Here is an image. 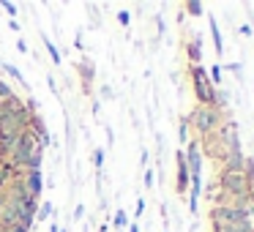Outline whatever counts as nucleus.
I'll list each match as a JSON object with an SVG mask.
<instances>
[{
  "label": "nucleus",
  "instance_id": "obj_1",
  "mask_svg": "<svg viewBox=\"0 0 254 232\" xmlns=\"http://www.w3.org/2000/svg\"><path fill=\"white\" fill-rule=\"evenodd\" d=\"M197 142H199V153H202L205 159H210L216 167H221L230 156L243 153V150H241V139H238V128H235V123H232V120L221 123L216 131H210L208 137L197 139Z\"/></svg>",
  "mask_w": 254,
  "mask_h": 232
},
{
  "label": "nucleus",
  "instance_id": "obj_2",
  "mask_svg": "<svg viewBox=\"0 0 254 232\" xmlns=\"http://www.w3.org/2000/svg\"><path fill=\"white\" fill-rule=\"evenodd\" d=\"M186 120H189V128L194 131V139H202L221 126V112L213 110V107L194 104V110L186 115Z\"/></svg>",
  "mask_w": 254,
  "mask_h": 232
},
{
  "label": "nucleus",
  "instance_id": "obj_3",
  "mask_svg": "<svg viewBox=\"0 0 254 232\" xmlns=\"http://www.w3.org/2000/svg\"><path fill=\"white\" fill-rule=\"evenodd\" d=\"M186 74H189V82H191L194 96H197V104L213 107V110H216V96H219V90L210 85L208 68H205V66H186Z\"/></svg>",
  "mask_w": 254,
  "mask_h": 232
},
{
  "label": "nucleus",
  "instance_id": "obj_4",
  "mask_svg": "<svg viewBox=\"0 0 254 232\" xmlns=\"http://www.w3.org/2000/svg\"><path fill=\"white\" fill-rule=\"evenodd\" d=\"M254 208H235V205H216L208 210V224L210 227H235L243 221H252Z\"/></svg>",
  "mask_w": 254,
  "mask_h": 232
},
{
  "label": "nucleus",
  "instance_id": "obj_5",
  "mask_svg": "<svg viewBox=\"0 0 254 232\" xmlns=\"http://www.w3.org/2000/svg\"><path fill=\"white\" fill-rule=\"evenodd\" d=\"M181 50L186 55L189 66H202V36L199 33H186L181 39Z\"/></svg>",
  "mask_w": 254,
  "mask_h": 232
},
{
  "label": "nucleus",
  "instance_id": "obj_6",
  "mask_svg": "<svg viewBox=\"0 0 254 232\" xmlns=\"http://www.w3.org/2000/svg\"><path fill=\"white\" fill-rule=\"evenodd\" d=\"M189 180H191V175H189L186 153H183V148H178L175 150V194L178 197H186L189 194Z\"/></svg>",
  "mask_w": 254,
  "mask_h": 232
},
{
  "label": "nucleus",
  "instance_id": "obj_7",
  "mask_svg": "<svg viewBox=\"0 0 254 232\" xmlns=\"http://www.w3.org/2000/svg\"><path fill=\"white\" fill-rule=\"evenodd\" d=\"M74 71L79 77V85H82V93L85 96H93V79H96V66L90 58H79L74 63Z\"/></svg>",
  "mask_w": 254,
  "mask_h": 232
},
{
  "label": "nucleus",
  "instance_id": "obj_8",
  "mask_svg": "<svg viewBox=\"0 0 254 232\" xmlns=\"http://www.w3.org/2000/svg\"><path fill=\"white\" fill-rule=\"evenodd\" d=\"M183 153H186L189 175H191V177H202V153H199V142H197V139H189Z\"/></svg>",
  "mask_w": 254,
  "mask_h": 232
},
{
  "label": "nucleus",
  "instance_id": "obj_9",
  "mask_svg": "<svg viewBox=\"0 0 254 232\" xmlns=\"http://www.w3.org/2000/svg\"><path fill=\"white\" fill-rule=\"evenodd\" d=\"M25 186H28L30 197L39 199V197H41V191H44V175H41V170H30V172H25Z\"/></svg>",
  "mask_w": 254,
  "mask_h": 232
},
{
  "label": "nucleus",
  "instance_id": "obj_10",
  "mask_svg": "<svg viewBox=\"0 0 254 232\" xmlns=\"http://www.w3.org/2000/svg\"><path fill=\"white\" fill-rule=\"evenodd\" d=\"M208 28H210V39H213L216 58H221V55H224V41H221V30H219V22H216V17H213V14L208 17Z\"/></svg>",
  "mask_w": 254,
  "mask_h": 232
},
{
  "label": "nucleus",
  "instance_id": "obj_11",
  "mask_svg": "<svg viewBox=\"0 0 254 232\" xmlns=\"http://www.w3.org/2000/svg\"><path fill=\"white\" fill-rule=\"evenodd\" d=\"M181 11L186 14V17H202V11H205V6L199 3V0H186L181 6Z\"/></svg>",
  "mask_w": 254,
  "mask_h": 232
},
{
  "label": "nucleus",
  "instance_id": "obj_12",
  "mask_svg": "<svg viewBox=\"0 0 254 232\" xmlns=\"http://www.w3.org/2000/svg\"><path fill=\"white\" fill-rule=\"evenodd\" d=\"M252 221H243V224H235V227H210V232H252Z\"/></svg>",
  "mask_w": 254,
  "mask_h": 232
},
{
  "label": "nucleus",
  "instance_id": "obj_13",
  "mask_svg": "<svg viewBox=\"0 0 254 232\" xmlns=\"http://www.w3.org/2000/svg\"><path fill=\"white\" fill-rule=\"evenodd\" d=\"M3 71H6V74H11V77L17 79L19 85H22V88H28V79L22 77V71H19V68L14 66V63H3Z\"/></svg>",
  "mask_w": 254,
  "mask_h": 232
},
{
  "label": "nucleus",
  "instance_id": "obj_14",
  "mask_svg": "<svg viewBox=\"0 0 254 232\" xmlns=\"http://www.w3.org/2000/svg\"><path fill=\"white\" fill-rule=\"evenodd\" d=\"M41 41H44L47 52H50V60H52V63H55V66H58V63L63 60V58H61V52H58V47H55V44H52V41H50V36H41Z\"/></svg>",
  "mask_w": 254,
  "mask_h": 232
},
{
  "label": "nucleus",
  "instance_id": "obj_15",
  "mask_svg": "<svg viewBox=\"0 0 254 232\" xmlns=\"http://www.w3.org/2000/svg\"><path fill=\"white\" fill-rule=\"evenodd\" d=\"M178 139H181V145L189 142V120H186V117L178 120Z\"/></svg>",
  "mask_w": 254,
  "mask_h": 232
},
{
  "label": "nucleus",
  "instance_id": "obj_16",
  "mask_svg": "<svg viewBox=\"0 0 254 232\" xmlns=\"http://www.w3.org/2000/svg\"><path fill=\"white\" fill-rule=\"evenodd\" d=\"M128 227L126 221V210H115V232H123Z\"/></svg>",
  "mask_w": 254,
  "mask_h": 232
},
{
  "label": "nucleus",
  "instance_id": "obj_17",
  "mask_svg": "<svg viewBox=\"0 0 254 232\" xmlns=\"http://www.w3.org/2000/svg\"><path fill=\"white\" fill-rule=\"evenodd\" d=\"M208 79H210V85H213V88H219V85H221V66H210Z\"/></svg>",
  "mask_w": 254,
  "mask_h": 232
},
{
  "label": "nucleus",
  "instance_id": "obj_18",
  "mask_svg": "<svg viewBox=\"0 0 254 232\" xmlns=\"http://www.w3.org/2000/svg\"><path fill=\"white\" fill-rule=\"evenodd\" d=\"M11 175H14V172H11V167H6V164L0 167V191L6 188V183L11 180Z\"/></svg>",
  "mask_w": 254,
  "mask_h": 232
},
{
  "label": "nucleus",
  "instance_id": "obj_19",
  "mask_svg": "<svg viewBox=\"0 0 254 232\" xmlns=\"http://www.w3.org/2000/svg\"><path fill=\"white\" fill-rule=\"evenodd\" d=\"M50 216H52V205L50 202H44L39 210H36V221H44V219H50Z\"/></svg>",
  "mask_w": 254,
  "mask_h": 232
},
{
  "label": "nucleus",
  "instance_id": "obj_20",
  "mask_svg": "<svg viewBox=\"0 0 254 232\" xmlns=\"http://www.w3.org/2000/svg\"><path fill=\"white\" fill-rule=\"evenodd\" d=\"M0 11H6V17H17V6H14L11 0H3V3H0Z\"/></svg>",
  "mask_w": 254,
  "mask_h": 232
},
{
  "label": "nucleus",
  "instance_id": "obj_21",
  "mask_svg": "<svg viewBox=\"0 0 254 232\" xmlns=\"http://www.w3.org/2000/svg\"><path fill=\"white\" fill-rule=\"evenodd\" d=\"M93 167H96V170H101V167H104V150H101V148L93 150Z\"/></svg>",
  "mask_w": 254,
  "mask_h": 232
},
{
  "label": "nucleus",
  "instance_id": "obj_22",
  "mask_svg": "<svg viewBox=\"0 0 254 232\" xmlns=\"http://www.w3.org/2000/svg\"><path fill=\"white\" fill-rule=\"evenodd\" d=\"M118 22H121L123 28H126V25L131 22V11H118Z\"/></svg>",
  "mask_w": 254,
  "mask_h": 232
},
{
  "label": "nucleus",
  "instance_id": "obj_23",
  "mask_svg": "<svg viewBox=\"0 0 254 232\" xmlns=\"http://www.w3.org/2000/svg\"><path fill=\"white\" fill-rule=\"evenodd\" d=\"M8 96H14V93H11V88H8V85L3 82V79H0V99H8Z\"/></svg>",
  "mask_w": 254,
  "mask_h": 232
},
{
  "label": "nucleus",
  "instance_id": "obj_24",
  "mask_svg": "<svg viewBox=\"0 0 254 232\" xmlns=\"http://www.w3.org/2000/svg\"><path fill=\"white\" fill-rule=\"evenodd\" d=\"M145 186H148V188H153V170H150V167L145 170Z\"/></svg>",
  "mask_w": 254,
  "mask_h": 232
},
{
  "label": "nucleus",
  "instance_id": "obj_25",
  "mask_svg": "<svg viewBox=\"0 0 254 232\" xmlns=\"http://www.w3.org/2000/svg\"><path fill=\"white\" fill-rule=\"evenodd\" d=\"M142 210H145V199H142V197H137V208H134V213H137V219L142 216Z\"/></svg>",
  "mask_w": 254,
  "mask_h": 232
},
{
  "label": "nucleus",
  "instance_id": "obj_26",
  "mask_svg": "<svg viewBox=\"0 0 254 232\" xmlns=\"http://www.w3.org/2000/svg\"><path fill=\"white\" fill-rule=\"evenodd\" d=\"M17 50L25 55V52H28V41H25V39H17Z\"/></svg>",
  "mask_w": 254,
  "mask_h": 232
},
{
  "label": "nucleus",
  "instance_id": "obj_27",
  "mask_svg": "<svg viewBox=\"0 0 254 232\" xmlns=\"http://www.w3.org/2000/svg\"><path fill=\"white\" fill-rule=\"evenodd\" d=\"M3 232H30V230H28V227H19L17 224V227H8V230H3Z\"/></svg>",
  "mask_w": 254,
  "mask_h": 232
},
{
  "label": "nucleus",
  "instance_id": "obj_28",
  "mask_svg": "<svg viewBox=\"0 0 254 232\" xmlns=\"http://www.w3.org/2000/svg\"><path fill=\"white\" fill-rule=\"evenodd\" d=\"M241 36H252V28H249V25H241Z\"/></svg>",
  "mask_w": 254,
  "mask_h": 232
},
{
  "label": "nucleus",
  "instance_id": "obj_29",
  "mask_svg": "<svg viewBox=\"0 0 254 232\" xmlns=\"http://www.w3.org/2000/svg\"><path fill=\"white\" fill-rule=\"evenodd\" d=\"M126 232H139V224H137V221H134V224H128Z\"/></svg>",
  "mask_w": 254,
  "mask_h": 232
},
{
  "label": "nucleus",
  "instance_id": "obj_30",
  "mask_svg": "<svg viewBox=\"0 0 254 232\" xmlns=\"http://www.w3.org/2000/svg\"><path fill=\"white\" fill-rule=\"evenodd\" d=\"M58 230H61V227H58V224H50V232H58Z\"/></svg>",
  "mask_w": 254,
  "mask_h": 232
},
{
  "label": "nucleus",
  "instance_id": "obj_31",
  "mask_svg": "<svg viewBox=\"0 0 254 232\" xmlns=\"http://www.w3.org/2000/svg\"><path fill=\"white\" fill-rule=\"evenodd\" d=\"M96 232H110V230H107V224H101V227H99V230H96Z\"/></svg>",
  "mask_w": 254,
  "mask_h": 232
},
{
  "label": "nucleus",
  "instance_id": "obj_32",
  "mask_svg": "<svg viewBox=\"0 0 254 232\" xmlns=\"http://www.w3.org/2000/svg\"><path fill=\"white\" fill-rule=\"evenodd\" d=\"M58 232H68V230H58Z\"/></svg>",
  "mask_w": 254,
  "mask_h": 232
},
{
  "label": "nucleus",
  "instance_id": "obj_33",
  "mask_svg": "<svg viewBox=\"0 0 254 232\" xmlns=\"http://www.w3.org/2000/svg\"><path fill=\"white\" fill-rule=\"evenodd\" d=\"M252 232H254V227H252Z\"/></svg>",
  "mask_w": 254,
  "mask_h": 232
}]
</instances>
